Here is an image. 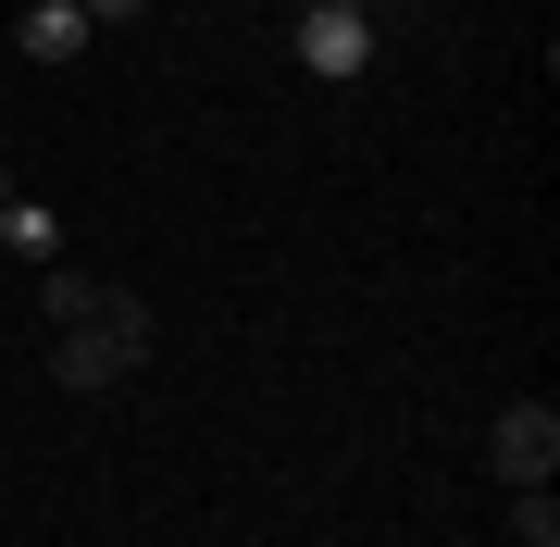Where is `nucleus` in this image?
<instances>
[{
    "mask_svg": "<svg viewBox=\"0 0 560 547\" xmlns=\"http://www.w3.org/2000/svg\"><path fill=\"white\" fill-rule=\"evenodd\" d=\"M138 361H150V299H138V286H125L101 324H62L50 336V385H62V399H113Z\"/></svg>",
    "mask_w": 560,
    "mask_h": 547,
    "instance_id": "nucleus-1",
    "label": "nucleus"
},
{
    "mask_svg": "<svg viewBox=\"0 0 560 547\" xmlns=\"http://www.w3.org/2000/svg\"><path fill=\"white\" fill-rule=\"evenodd\" d=\"M486 473H499V486H548V473H560V411L548 399H511L499 424H486Z\"/></svg>",
    "mask_w": 560,
    "mask_h": 547,
    "instance_id": "nucleus-2",
    "label": "nucleus"
},
{
    "mask_svg": "<svg viewBox=\"0 0 560 547\" xmlns=\"http://www.w3.org/2000/svg\"><path fill=\"white\" fill-rule=\"evenodd\" d=\"M300 75H324V87L374 75V13H337V0H312V13H300Z\"/></svg>",
    "mask_w": 560,
    "mask_h": 547,
    "instance_id": "nucleus-3",
    "label": "nucleus"
},
{
    "mask_svg": "<svg viewBox=\"0 0 560 547\" xmlns=\"http://www.w3.org/2000/svg\"><path fill=\"white\" fill-rule=\"evenodd\" d=\"M113 299H125L113 274H75V262H38V324H50V336H62V324H101Z\"/></svg>",
    "mask_w": 560,
    "mask_h": 547,
    "instance_id": "nucleus-4",
    "label": "nucleus"
},
{
    "mask_svg": "<svg viewBox=\"0 0 560 547\" xmlns=\"http://www.w3.org/2000/svg\"><path fill=\"white\" fill-rule=\"evenodd\" d=\"M13 38H25V62H88V38H101V25H88L75 0H25Z\"/></svg>",
    "mask_w": 560,
    "mask_h": 547,
    "instance_id": "nucleus-5",
    "label": "nucleus"
},
{
    "mask_svg": "<svg viewBox=\"0 0 560 547\" xmlns=\"http://www.w3.org/2000/svg\"><path fill=\"white\" fill-rule=\"evenodd\" d=\"M0 249H25V262H62V212H50V200H0Z\"/></svg>",
    "mask_w": 560,
    "mask_h": 547,
    "instance_id": "nucleus-6",
    "label": "nucleus"
},
{
    "mask_svg": "<svg viewBox=\"0 0 560 547\" xmlns=\"http://www.w3.org/2000/svg\"><path fill=\"white\" fill-rule=\"evenodd\" d=\"M511 547H560V498L548 486H511Z\"/></svg>",
    "mask_w": 560,
    "mask_h": 547,
    "instance_id": "nucleus-7",
    "label": "nucleus"
},
{
    "mask_svg": "<svg viewBox=\"0 0 560 547\" xmlns=\"http://www.w3.org/2000/svg\"><path fill=\"white\" fill-rule=\"evenodd\" d=\"M75 13H88V25H138L150 0H75Z\"/></svg>",
    "mask_w": 560,
    "mask_h": 547,
    "instance_id": "nucleus-8",
    "label": "nucleus"
},
{
    "mask_svg": "<svg viewBox=\"0 0 560 547\" xmlns=\"http://www.w3.org/2000/svg\"><path fill=\"white\" fill-rule=\"evenodd\" d=\"M0 200H13V163H0Z\"/></svg>",
    "mask_w": 560,
    "mask_h": 547,
    "instance_id": "nucleus-9",
    "label": "nucleus"
}]
</instances>
